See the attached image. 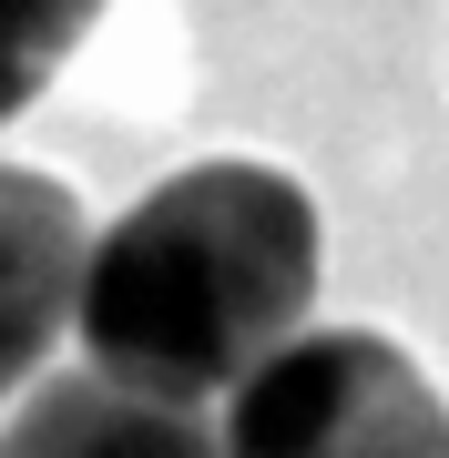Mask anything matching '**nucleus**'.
I'll return each instance as SVG.
<instances>
[{
  "label": "nucleus",
  "mask_w": 449,
  "mask_h": 458,
  "mask_svg": "<svg viewBox=\"0 0 449 458\" xmlns=\"http://www.w3.org/2000/svg\"><path fill=\"white\" fill-rule=\"evenodd\" d=\"M316 306V204L276 164H184L102 225L72 285L92 377L164 408L235 397Z\"/></svg>",
  "instance_id": "1"
},
{
  "label": "nucleus",
  "mask_w": 449,
  "mask_h": 458,
  "mask_svg": "<svg viewBox=\"0 0 449 458\" xmlns=\"http://www.w3.org/2000/svg\"><path fill=\"white\" fill-rule=\"evenodd\" d=\"M92 21H102V0H0V123L82 51Z\"/></svg>",
  "instance_id": "5"
},
{
  "label": "nucleus",
  "mask_w": 449,
  "mask_h": 458,
  "mask_svg": "<svg viewBox=\"0 0 449 458\" xmlns=\"http://www.w3.org/2000/svg\"><path fill=\"white\" fill-rule=\"evenodd\" d=\"M215 458H449V408L388 336H286L235 387Z\"/></svg>",
  "instance_id": "2"
},
{
  "label": "nucleus",
  "mask_w": 449,
  "mask_h": 458,
  "mask_svg": "<svg viewBox=\"0 0 449 458\" xmlns=\"http://www.w3.org/2000/svg\"><path fill=\"white\" fill-rule=\"evenodd\" d=\"M0 458H215V428L194 408H164V397L72 367L21 397V418L0 428Z\"/></svg>",
  "instance_id": "4"
},
{
  "label": "nucleus",
  "mask_w": 449,
  "mask_h": 458,
  "mask_svg": "<svg viewBox=\"0 0 449 458\" xmlns=\"http://www.w3.org/2000/svg\"><path fill=\"white\" fill-rule=\"evenodd\" d=\"M82 255H92V225L72 204V183H51L31 164H0V397L62 346Z\"/></svg>",
  "instance_id": "3"
}]
</instances>
